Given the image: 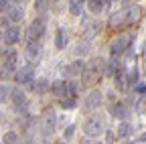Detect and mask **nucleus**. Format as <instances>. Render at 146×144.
Returning <instances> with one entry per match:
<instances>
[{"label":"nucleus","mask_w":146,"mask_h":144,"mask_svg":"<svg viewBox=\"0 0 146 144\" xmlns=\"http://www.w3.org/2000/svg\"><path fill=\"white\" fill-rule=\"evenodd\" d=\"M104 69H106L104 59H100V57L91 59L87 63L85 71H83V85H96L102 79V75H104Z\"/></svg>","instance_id":"nucleus-1"},{"label":"nucleus","mask_w":146,"mask_h":144,"mask_svg":"<svg viewBox=\"0 0 146 144\" xmlns=\"http://www.w3.org/2000/svg\"><path fill=\"white\" fill-rule=\"evenodd\" d=\"M83 128H85V134H87V136L96 138V136H100V134L104 132V120H102L100 116H91V118L85 120Z\"/></svg>","instance_id":"nucleus-2"},{"label":"nucleus","mask_w":146,"mask_h":144,"mask_svg":"<svg viewBox=\"0 0 146 144\" xmlns=\"http://www.w3.org/2000/svg\"><path fill=\"white\" fill-rule=\"evenodd\" d=\"M132 41H134V35H124V37L116 39V41L112 43V47H110L112 57H118V55H122L124 51H128V47L132 45Z\"/></svg>","instance_id":"nucleus-3"},{"label":"nucleus","mask_w":146,"mask_h":144,"mask_svg":"<svg viewBox=\"0 0 146 144\" xmlns=\"http://www.w3.org/2000/svg\"><path fill=\"white\" fill-rule=\"evenodd\" d=\"M45 35V19H36L31 23V27L27 29V37H29V43H36V39Z\"/></svg>","instance_id":"nucleus-4"},{"label":"nucleus","mask_w":146,"mask_h":144,"mask_svg":"<svg viewBox=\"0 0 146 144\" xmlns=\"http://www.w3.org/2000/svg\"><path fill=\"white\" fill-rule=\"evenodd\" d=\"M33 75H35V69L33 67H23V69H18L16 73H14V81L16 83H33Z\"/></svg>","instance_id":"nucleus-5"},{"label":"nucleus","mask_w":146,"mask_h":144,"mask_svg":"<svg viewBox=\"0 0 146 144\" xmlns=\"http://www.w3.org/2000/svg\"><path fill=\"white\" fill-rule=\"evenodd\" d=\"M140 14H142L140 6H136V4H128L126 10H124V21H126L128 25H134V23H138Z\"/></svg>","instance_id":"nucleus-6"},{"label":"nucleus","mask_w":146,"mask_h":144,"mask_svg":"<svg viewBox=\"0 0 146 144\" xmlns=\"http://www.w3.org/2000/svg\"><path fill=\"white\" fill-rule=\"evenodd\" d=\"M41 124H43V130L47 134H51L55 130V114H53V110H45V114L41 118Z\"/></svg>","instance_id":"nucleus-7"},{"label":"nucleus","mask_w":146,"mask_h":144,"mask_svg":"<svg viewBox=\"0 0 146 144\" xmlns=\"http://www.w3.org/2000/svg\"><path fill=\"white\" fill-rule=\"evenodd\" d=\"M102 106V94L98 92V89H94L87 98H85V108L87 110H96V108Z\"/></svg>","instance_id":"nucleus-8"},{"label":"nucleus","mask_w":146,"mask_h":144,"mask_svg":"<svg viewBox=\"0 0 146 144\" xmlns=\"http://www.w3.org/2000/svg\"><path fill=\"white\" fill-rule=\"evenodd\" d=\"M81 69H85V63L83 61H75V63H71V65H65L61 71H63L65 77H73V75H77Z\"/></svg>","instance_id":"nucleus-9"},{"label":"nucleus","mask_w":146,"mask_h":144,"mask_svg":"<svg viewBox=\"0 0 146 144\" xmlns=\"http://www.w3.org/2000/svg\"><path fill=\"white\" fill-rule=\"evenodd\" d=\"M2 37H4V41L8 45H14V43H18V39H21V29L18 27H8Z\"/></svg>","instance_id":"nucleus-10"},{"label":"nucleus","mask_w":146,"mask_h":144,"mask_svg":"<svg viewBox=\"0 0 146 144\" xmlns=\"http://www.w3.org/2000/svg\"><path fill=\"white\" fill-rule=\"evenodd\" d=\"M16 61H18V55H16V51H12V49L4 51V69L12 71V69L16 67Z\"/></svg>","instance_id":"nucleus-11"},{"label":"nucleus","mask_w":146,"mask_h":144,"mask_svg":"<svg viewBox=\"0 0 146 144\" xmlns=\"http://www.w3.org/2000/svg\"><path fill=\"white\" fill-rule=\"evenodd\" d=\"M8 21H23V6L18 4V2H14V4H10V8H8Z\"/></svg>","instance_id":"nucleus-12"},{"label":"nucleus","mask_w":146,"mask_h":144,"mask_svg":"<svg viewBox=\"0 0 146 144\" xmlns=\"http://www.w3.org/2000/svg\"><path fill=\"white\" fill-rule=\"evenodd\" d=\"M10 98H12V102H14V106L18 108V110H21V108H23V106L27 104V98H25V92H23V89H21V87H14V89H12V96H10Z\"/></svg>","instance_id":"nucleus-13"},{"label":"nucleus","mask_w":146,"mask_h":144,"mask_svg":"<svg viewBox=\"0 0 146 144\" xmlns=\"http://www.w3.org/2000/svg\"><path fill=\"white\" fill-rule=\"evenodd\" d=\"M98 31H100V23L89 21L87 25H83V37L91 39V37H96V35H98Z\"/></svg>","instance_id":"nucleus-14"},{"label":"nucleus","mask_w":146,"mask_h":144,"mask_svg":"<svg viewBox=\"0 0 146 144\" xmlns=\"http://www.w3.org/2000/svg\"><path fill=\"white\" fill-rule=\"evenodd\" d=\"M69 43V33L65 29H59L57 31V39H55V45H57V49H65Z\"/></svg>","instance_id":"nucleus-15"},{"label":"nucleus","mask_w":146,"mask_h":144,"mask_svg":"<svg viewBox=\"0 0 146 144\" xmlns=\"http://www.w3.org/2000/svg\"><path fill=\"white\" fill-rule=\"evenodd\" d=\"M118 69H120V59L118 57H112L108 63H106V75H118Z\"/></svg>","instance_id":"nucleus-16"},{"label":"nucleus","mask_w":146,"mask_h":144,"mask_svg":"<svg viewBox=\"0 0 146 144\" xmlns=\"http://www.w3.org/2000/svg\"><path fill=\"white\" fill-rule=\"evenodd\" d=\"M39 55H41V45H39V43H29V45H27V57L35 61Z\"/></svg>","instance_id":"nucleus-17"},{"label":"nucleus","mask_w":146,"mask_h":144,"mask_svg":"<svg viewBox=\"0 0 146 144\" xmlns=\"http://www.w3.org/2000/svg\"><path fill=\"white\" fill-rule=\"evenodd\" d=\"M112 114H114L116 118H126V116H128V110H126V106H124L122 102H118V104L112 106Z\"/></svg>","instance_id":"nucleus-18"},{"label":"nucleus","mask_w":146,"mask_h":144,"mask_svg":"<svg viewBox=\"0 0 146 144\" xmlns=\"http://www.w3.org/2000/svg\"><path fill=\"white\" fill-rule=\"evenodd\" d=\"M130 134H132V126L128 124V122H120L118 124V136L120 138H128Z\"/></svg>","instance_id":"nucleus-19"},{"label":"nucleus","mask_w":146,"mask_h":144,"mask_svg":"<svg viewBox=\"0 0 146 144\" xmlns=\"http://www.w3.org/2000/svg\"><path fill=\"white\" fill-rule=\"evenodd\" d=\"M51 92H53L55 96H65V94H67V83H63V81H55V83L51 85Z\"/></svg>","instance_id":"nucleus-20"},{"label":"nucleus","mask_w":146,"mask_h":144,"mask_svg":"<svg viewBox=\"0 0 146 144\" xmlns=\"http://www.w3.org/2000/svg\"><path fill=\"white\" fill-rule=\"evenodd\" d=\"M106 4H110V2H102V0H89V2H87V8H89L91 12H96V14H98V12L104 10Z\"/></svg>","instance_id":"nucleus-21"},{"label":"nucleus","mask_w":146,"mask_h":144,"mask_svg":"<svg viewBox=\"0 0 146 144\" xmlns=\"http://www.w3.org/2000/svg\"><path fill=\"white\" fill-rule=\"evenodd\" d=\"M122 23H126L124 21V12H114L112 16H110V25H112V27H118Z\"/></svg>","instance_id":"nucleus-22"},{"label":"nucleus","mask_w":146,"mask_h":144,"mask_svg":"<svg viewBox=\"0 0 146 144\" xmlns=\"http://www.w3.org/2000/svg\"><path fill=\"white\" fill-rule=\"evenodd\" d=\"M69 10H71V14H81V10H83V2H79V0H73V2L69 4Z\"/></svg>","instance_id":"nucleus-23"},{"label":"nucleus","mask_w":146,"mask_h":144,"mask_svg":"<svg viewBox=\"0 0 146 144\" xmlns=\"http://www.w3.org/2000/svg\"><path fill=\"white\" fill-rule=\"evenodd\" d=\"M116 85H118V89H122V92L128 87V81H126V77H124V73H122V71L116 75Z\"/></svg>","instance_id":"nucleus-24"},{"label":"nucleus","mask_w":146,"mask_h":144,"mask_svg":"<svg viewBox=\"0 0 146 144\" xmlns=\"http://www.w3.org/2000/svg\"><path fill=\"white\" fill-rule=\"evenodd\" d=\"M31 87L35 89V92H45V89H47V81H45V79H39V81H33V83H31Z\"/></svg>","instance_id":"nucleus-25"},{"label":"nucleus","mask_w":146,"mask_h":144,"mask_svg":"<svg viewBox=\"0 0 146 144\" xmlns=\"http://www.w3.org/2000/svg\"><path fill=\"white\" fill-rule=\"evenodd\" d=\"M138 81V69H130V75H128V85H134Z\"/></svg>","instance_id":"nucleus-26"},{"label":"nucleus","mask_w":146,"mask_h":144,"mask_svg":"<svg viewBox=\"0 0 146 144\" xmlns=\"http://www.w3.org/2000/svg\"><path fill=\"white\" fill-rule=\"evenodd\" d=\"M8 96H12V92H10L6 85H0V102H6Z\"/></svg>","instance_id":"nucleus-27"},{"label":"nucleus","mask_w":146,"mask_h":144,"mask_svg":"<svg viewBox=\"0 0 146 144\" xmlns=\"http://www.w3.org/2000/svg\"><path fill=\"white\" fill-rule=\"evenodd\" d=\"M61 106L65 108V110H69V108H75V98H65V100H61Z\"/></svg>","instance_id":"nucleus-28"},{"label":"nucleus","mask_w":146,"mask_h":144,"mask_svg":"<svg viewBox=\"0 0 146 144\" xmlns=\"http://www.w3.org/2000/svg\"><path fill=\"white\" fill-rule=\"evenodd\" d=\"M77 87H79V85H77L75 81H69V83H67V94H71V98H75V94H77Z\"/></svg>","instance_id":"nucleus-29"},{"label":"nucleus","mask_w":146,"mask_h":144,"mask_svg":"<svg viewBox=\"0 0 146 144\" xmlns=\"http://www.w3.org/2000/svg\"><path fill=\"white\" fill-rule=\"evenodd\" d=\"M16 142V134L14 132H6L4 134V144H14Z\"/></svg>","instance_id":"nucleus-30"},{"label":"nucleus","mask_w":146,"mask_h":144,"mask_svg":"<svg viewBox=\"0 0 146 144\" xmlns=\"http://www.w3.org/2000/svg\"><path fill=\"white\" fill-rule=\"evenodd\" d=\"M136 94L146 96V83H136Z\"/></svg>","instance_id":"nucleus-31"},{"label":"nucleus","mask_w":146,"mask_h":144,"mask_svg":"<svg viewBox=\"0 0 146 144\" xmlns=\"http://www.w3.org/2000/svg\"><path fill=\"white\" fill-rule=\"evenodd\" d=\"M8 8H10V2H6V0H0V12H8Z\"/></svg>","instance_id":"nucleus-32"},{"label":"nucleus","mask_w":146,"mask_h":144,"mask_svg":"<svg viewBox=\"0 0 146 144\" xmlns=\"http://www.w3.org/2000/svg\"><path fill=\"white\" fill-rule=\"evenodd\" d=\"M73 132H75V126H73V124H71V126H69V128L65 130V138H71V136H73Z\"/></svg>","instance_id":"nucleus-33"},{"label":"nucleus","mask_w":146,"mask_h":144,"mask_svg":"<svg viewBox=\"0 0 146 144\" xmlns=\"http://www.w3.org/2000/svg\"><path fill=\"white\" fill-rule=\"evenodd\" d=\"M10 73H12V71H8V69H4V67H2V71H0V77H2V79H8V77H10Z\"/></svg>","instance_id":"nucleus-34"},{"label":"nucleus","mask_w":146,"mask_h":144,"mask_svg":"<svg viewBox=\"0 0 146 144\" xmlns=\"http://www.w3.org/2000/svg\"><path fill=\"white\" fill-rule=\"evenodd\" d=\"M35 8L36 10H45L47 8V2H43V0H41V2H35Z\"/></svg>","instance_id":"nucleus-35"},{"label":"nucleus","mask_w":146,"mask_h":144,"mask_svg":"<svg viewBox=\"0 0 146 144\" xmlns=\"http://www.w3.org/2000/svg\"><path fill=\"white\" fill-rule=\"evenodd\" d=\"M6 25V19H4V16H0V27H4Z\"/></svg>","instance_id":"nucleus-36"},{"label":"nucleus","mask_w":146,"mask_h":144,"mask_svg":"<svg viewBox=\"0 0 146 144\" xmlns=\"http://www.w3.org/2000/svg\"><path fill=\"white\" fill-rule=\"evenodd\" d=\"M140 140H146V134H142V136H140Z\"/></svg>","instance_id":"nucleus-37"},{"label":"nucleus","mask_w":146,"mask_h":144,"mask_svg":"<svg viewBox=\"0 0 146 144\" xmlns=\"http://www.w3.org/2000/svg\"><path fill=\"white\" fill-rule=\"evenodd\" d=\"M55 144H65V142H55Z\"/></svg>","instance_id":"nucleus-38"},{"label":"nucleus","mask_w":146,"mask_h":144,"mask_svg":"<svg viewBox=\"0 0 146 144\" xmlns=\"http://www.w3.org/2000/svg\"><path fill=\"white\" fill-rule=\"evenodd\" d=\"M0 41H2V35H0Z\"/></svg>","instance_id":"nucleus-39"}]
</instances>
